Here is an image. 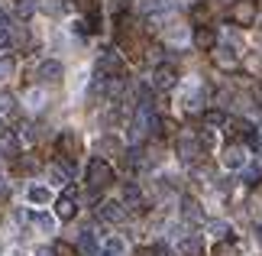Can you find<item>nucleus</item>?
<instances>
[{
  "label": "nucleus",
  "mask_w": 262,
  "mask_h": 256,
  "mask_svg": "<svg viewBox=\"0 0 262 256\" xmlns=\"http://www.w3.org/2000/svg\"><path fill=\"white\" fill-rule=\"evenodd\" d=\"M55 218H58V221H75V218H78V204H75V198H68V194L55 198Z\"/></svg>",
  "instance_id": "nucleus-13"
},
{
  "label": "nucleus",
  "mask_w": 262,
  "mask_h": 256,
  "mask_svg": "<svg viewBox=\"0 0 262 256\" xmlns=\"http://www.w3.org/2000/svg\"><path fill=\"white\" fill-rule=\"evenodd\" d=\"M214 256H239V243L236 240H217Z\"/></svg>",
  "instance_id": "nucleus-15"
},
{
  "label": "nucleus",
  "mask_w": 262,
  "mask_h": 256,
  "mask_svg": "<svg viewBox=\"0 0 262 256\" xmlns=\"http://www.w3.org/2000/svg\"><path fill=\"white\" fill-rule=\"evenodd\" d=\"M117 179V172H114V162L104 159V156H94V159H88V169H84V185L88 191H104L110 182Z\"/></svg>",
  "instance_id": "nucleus-1"
},
{
  "label": "nucleus",
  "mask_w": 262,
  "mask_h": 256,
  "mask_svg": "<svg viewBox=\"0 0 262 256\" xmlns=\"http://www.w3.org/2000/svg\"><path fill=\"white\" fill-rule=\"evenodd\" d=\"M26 194H29V201H33V204H49V201H52V191L42 188V185H33Z\"/></svg>",
  "instance_id": "nucleus-17"
},
{
  "label": "nucleus",
  "mask_w": 262,
  "mask_h": 256,
  "mask_svg": "<svg viewBox=\"0 0 262 256\" xmlns=\"http://www.w3.org/2000/svg\"><path fill=\"white\" fill-rule=\"evenodd\" d=\"M94 75H97V78H117V81H126V78H129V62L117 52V49H104V52H100V58H97Z\"/></svg>",
  "instance_id": "nucleus-4"
},
{
  "label": "nucleus",
  "mask_w": 262,
  "mask_h": 256,
  "mask_svg": "<svg viewBox=\"0 0 262 256\" xmlns=\"http://www.w3.org/2000/svg\"><path fill=\"white\" fill-rule=\"evenodd\" d=\"M55 256H78V253L68 247V243H55Z\"/></svg>",
  "instance_id": "nucleus-21"
},
{
  "label": "nucleus",
  "mask_w": 262,
  "mask_h": 256,
  "mask_svg": "<svg viewBox=\"0 0 262 256\" xmlns=\"http://www.w3.org/2000/svg\"><path fill=\"white\" fill-rule=\"evenodd\" d=\"M13 71H16V55L4 52V55H0V81H4V78H10Z\"/></svg>",
  "instance_id": "nucleus-19"
},
{
  "label": "nucleus",
  "mask_w": 262,
  "mask_h": 256,
  "mask_svg": "<svg viewBox=\"0 0 262 256\" xmlns=\"http://www.w3.org/2000/svg\"><path fill=\"white\" fill-rule=\"evenodd\" d=\"M97 146H100V152H114V156H123V152H126V143L120 136H114V133H104Z\"/></svg>",
  "instance_id": "nucleus-14"
},
{
  "label": "nucleus",
  "mask_w": 262,
  "mask_h": 256,
  "mask_svg": "<svg viewBox=\"0 0 262 256\" xmlns=\"http://www.w3.org/2000/svg\"><path fill=\"white\" fill-rule=\"evenodd\" d=\"M185 19L191 26H210L217 23V4L214 0H194L188 10H185Z\"/></svg>",
  "instance_id": "nucleus-7"
},
{
  "label": "nucleus",
  "mask_w": 262,
  "mask_h": 256,
  "mask_svg": "<svg viewBox=\"0 0 262 256\" xmlns=\"http://www.w3.org/2000/svg\"><path fill=\"white\" fill-rule=\"evenodd\" d=\"M259 0H233L227 4V23L236 29H256L259 23Z\"/></svg>",
  "instance_id": "nucleus-2"
},
{
  "label": "nucleus",
  "mask_w": 262,
  "mask_h": 256,
  "mask_svg": "<svg viewBox=\"0 0 262 256\" xmlns=\"http://www.w3.org/2000/svg\"><path fill=\"white\" fill-rule=\"evenodd\" d=\"M207 55H210V62H214V68L224 71V75H236V71H243V49H239V46L217 43Z\"/></svg>",
  "instance_id": "nucleus-3"
},
{
  "label": "nucleus",
  "mask_w": 262,
  "mask_h": 256,
  "mask_svg": "<svg viewBox=\"0 0 262 256\" xmlns=\"http://www.w3.org/2000/svg\"><path fill=\"white\" fill-rule=\"evenodd\" d=\"M172 143H175V156L181 162H188V166L207 159V152L201 149V143H198V130H178V136Z\"/></svg>",
  "instance_id": "nucleus-5"
},
{
  "label": "nucleus",
  "mask_w": 262,
  "mask_h": 256,
  "mask_svg": "<svg viewBox=\"0 0 262 256\" xmlns=\"http://www.w3.org/2000/svg\"><path fill=\"white\" fill-rule=\"evenodd\" d=\"M249 146L243 140H227V146H224V152H220V162H224V169H230V172H236V169H243L246 162H249Z\"/></svg>",
  "instance_id": "nucleus-8"
},
{
  "label": "nucleus",
  "mask_w": 262,
  "mask_h": 256,
  "mask_svg": "<svg viewBox=\"0 0 262 256\" xmlns=\"http://www.w3.org/2000/svg\"><path fill=\"white\" fill-rule=\"evenodd\" d=\"M55 152H58V159H68V162H75L78 156H81V136H78V130H62L55 136Z\"/></svg>",
  "instance_id": "nucleus-9"
},
{
  "label": "nucleus",
  "mask_w": 262,
  "mask_h": 256,
  "mask_svg": "<svg viewBox=\"0 0 262 256\" xmlns=\"http://www.w3.org/2000/svg\"><path fill=\"white\" fill-rule=\"evenodd\" d=\"M78 256H97V240L91 237V233H84V237L78 240Z\"/></svg>",
  "instance_id": "nucleus-18"
},
{
  "label": "nucleus",
  "mask_w": 262,
  "mask_h": 256,
  "mask_svg": "<svg viewBox=\"0 0 262 256\" xmlns=\"http://www.w3.org/2000/svg\"><path fill=\"white\" fill-rule=\"evenodd\" d=\"M68 7H75L78 10V13H91V10H100V7H104V0H68Z\"/></svg>",
  "instance_id": "nucleus-16"
},
{
  "label": "nucleus",
  "mask_w": 262,
  "mask_h": 256,
  "mask_svg": "<svg viewBox=\"0 0 262 256\" xmlns=\"http://www.w3.org/2000/svg\"><path fill=\"white\" fill-rule=\"evenodd\" d=\"M107 253L110 256H123V243H120V240H110L107 243Z\"/></svg>",
  "instance_id": "nucleus-20"
},
{
  "label": "nucleus",
  "mask_w": 262,
  "mask_h": 256,
  "mask_svg": "<svg viewBox=\"0 0 262 256\" xmlns=\"http://www.w3.org/2000/svg\"><path fill=\"white\" fill-rule=\"evenodd\" d=\"M217 43H220L217 23H210V26H191V46H194L198 52H210Z\"/></svg>",
  "instance_id": "nucleus-11"
},
{
  "label": "nucleus",
  "mask_w": 262,
  "mask_h": 256,
  "mask_svg": "<svg viewBox=\"0 0 262 256\" xmlns=\"http://www.w3.org/2000/svg\"><path fill=\"white\" fill-rule=\"evenodd\" d=\"M33 75L39 85H58V81L65 78V65L58 62V58H42L36 68H33Z\"/></svg>",
  "instance_id": "nucleus-10"
},
{
  "label": "nucleus",
  "mask_w": 262,
  "mask_h": 256,
  "mask_svg": "<svg viewBox=\"0 0 262 256\" xmlns=\"http://www.w3.org/2000/svg\"><path fill=\"white\" fill-rule=\"evenodd\" d=\"M126 214L129 211L123 208V201H104V204H100V218H104L107 224H120Z\"/></svg>",
  "instance_id": "nucleus-12"
},
{
  "label": "nucleus",
  "mask_w": 262,
  "mask_h": 256,
  "mask_svg": "<svg viewBox=\"0 0 262 256\" xmlns=\"http://www.w3.org/2000/svg\"><path fill=\"white\" fill-rule=\"evenodd\" d=\"M0 49H10V26H0Z\"/></svg>",
  "instance_id": "nucleus-22"
},
{
  "label": "nucleus",
  "mask_w": 262,
  "mask_h": 256,
  "mask_svg": "<svg viewBox=\"0 0 262 256\" xmlns=\"http://www.w3.org/2000/svg\"><path fill=\"white\" fill-rule=\"evenodd\" d=\"M178 78H181L178 62H175V58H165V62L152 65V81H149V85H152L159 94H165V91H172L178 85Z\"/></svg>",
  "instance_id": "nucleus-6"
}]
</instances>
